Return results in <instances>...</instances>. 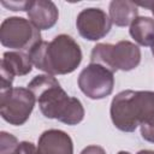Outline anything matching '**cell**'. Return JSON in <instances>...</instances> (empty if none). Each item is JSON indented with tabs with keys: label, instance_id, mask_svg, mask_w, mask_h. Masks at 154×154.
I'll return each instance as SVG.
<instances>
[{
	"label": "cell",
	"instance_id": "6da1fadb",
	"mask_svg": "<svg viewBox=\"0 0 154 154\" xmlns=\"http://www.w3.org/2000/svg\"><path fill=\"white\" fill-rule=\"evenodd\" d=\"M34 94L41 113L67 125H77L84 118V108L77 97L67 95L52 75L35 76L28 84Z\"/></svg>",
	"mask_w": 154,
	"mask_h": 154
},
{
	"label": "cell",
	"instance_id": "7a4b0ae2",
	"mask_svg": "<svg viewBox=\"0 0 154 154\" xmlns=\"http://www.w3.org/2000/svg\"><path fill=\"white\" fill-rule=\"evenodd\" d=\"M29 57L32 65L47 75H67L81 64L82 51L71 36L61 34L51 42L41 41Z\"/></svg>",
	"mask_w": 154,
	"mask_h": 154
},
{
	"label": "cell",
	"instance_id": "3957f363",
	"mask_svg": "<svg viewBox=\"0 0 154 154\" xmlns=\"http://www.w3.org/2000/svg\"><path fill=\"white\" fill-rule=\"evenodd\" d=\"M90 61L106 67L111 72L130 71L140 65L141 49L137 45L125 40L116 45L97 43L91 51Z\"/></svg>",
	"mask_w": 154,
	"mask_h": 154
},
{
	"label": "cell",
	"instance_id": "277c9868",
	"mask_svg": "<svg viewBox=\"0 0 154 154\" xmlns=\"http://www.w3.org/2000/svg\"><path fill=\"white\" fill-rule=\"evenodd\" d=\"M40 30L22 17L6 18L0 26V42L4 47L30 53L41 42Z\"/></svg>",
	"mask_w": 154,
	"mask_h": 154
},
{
	"label": "cell",
	"instance_id": "5b68a950",
	"mask_svg": "<svg viewBox=\"0 0 154 154\" xmlns=\"http://www.w3.org/2000/svg\"><path fill=\"white\" fill-rule=\"evenodd\" d=\"M35 96L28 88L17 87L10 93L0 95V113L4 120L12 125H23L30 117Z\"/></svg>",
	"mask_w": 154,
	"mask_h": 154
},
{
	"label": "cell",
	"instance_id": "8992f818",
	"mask_svg": "<svg viewBox=\"0 0 154 154\" xmlns=\"http://www.w3.org/2000/svg\"><path fill=\"white\" fill-rule=\"evenodd\" d=\"M78 87L89 99H103L113 91V72L99 64L90 63L81 71L78 76Z\"/></svg>",
	"mask_w": 154,
	"mask_h": 154
},
{
	"label": "cell",
	"instance_id": "52a82bcc",
	"mask_svg": "<svg viewBox=\"0 0 154 154\" xmlns=\"http://www.w3.org/2000/svg\"><path fill=\"white\" fill-rule=\"evenodd\" d=\"M111 119L114 126L124 132H132L138 126L135 119L136 90H123L111 102Z\"/></svg>",
	"mask_w": 154,
	"mask_h": 154
},
{
	"label": "cell",
	"instance_id": "ba28073f",
	"mask_svg": "<svg viewBox=\"0 0 154 154\" xmlns=\"http://www.w3.org/2000/svg\"><path fill=\"white\" fill-rule=\"evenodd\" d=\"M76 26L79 35L89 41H97L105 37L112 26L111 18L101 8H84L76 19Z\"/></svg>",
	"mask_w": 154,
	"mask_h": 154
},
{
	"label": "cell",
	"instance_id": "9c48e42d",
	"mask_svg": "<svg viewBox=\"0 0 154 154\" xmlns=\"http://www.w3.org/2000/svg\"><path fill=\"white\" fill-rule=\"evenodd\" d=\"M135 119L141 128L142 137L154 143V91L136 90Z\"/></svg>",
	"mask_w": 154,
	"mask_h": 154
},
{
	"label": "cell",
	"instance_id": "30bf717a",
	"mask_svg": "<svg viewBox=\"0 0 154 154\" xmlns=\"http://www.w3.org/2000/svg\"><path fill=\"white\" fill-rule=\"evenodd\" d=\"M40 154H73L71 137L63 130L51 129L41 134L37 143Z\"/></svg>",
	"mask_w": 154,
	"mask_h": 154
},
{
	"label": "cell",
	"instance_id": "8fae6325",
	"mask_svg": "<svg viewBox=\"0 0 154 154\" xmlns=\"http://www.w3.org/2000/svg\"><path fill=\"white\" fill-rule=\"evenodd\" d=\"M28 17L30 22L38 30H47L55 25L59 12L54 2L47 0H35L30 1L28 7Z\"/></svg>",
	"mask_w": 154,
	"mask_h": 154
},
{
	"label": "cell",
	"instance_id": "7c38bea8",
	"mask_svg": "<svg viewBox=\"0 0 154 154\" xmlns=\"http://www.w3.org/2000/svg\"><path fill=\"white\" fill-rule=\"evenodd\" d=\"M1 70H5L11 76H25L31 72L32 63L28 53L14 51V52H5L2 55Z\"/></svg>",
	"mask_w": 154,
	"mask_h": 154
},
{
	"label": "cell",
	"instance_id": "4fadbf2b",
	"mask_svg": "<svg viewBox=\"0 0 154 154\" xmlns=\"http://www.w3.org/2000/svg\"><path fill=\"white\" fill-rule=\"evenodd\" d=\"M137 4L129 0H113L109 4V18L117 26L131 25L137 18Z\"/></svg>",
	"mask_w": 154,
	"mask_h": 154
},
{
	"label": "cell",
	"instance_id": "5bb4252c",
	"mask_svg": "<svg viewBox=\"0 0 154 154\" xmlns=\"http://www.w3.org/2000/svg\"><path fill=\"white\" fill-rule=\"evenodd\" d=\"M129 32L140 46H154V19L150 17H137L131 23Z\"/></svg>",
	"mask_w": 154,
	"mask_h": 154
},
{
	"label": "cell",
	"instance_id": "9a60e30c",
	"mask_svg": "<svg viewBox=\"0 0 154 154\" xmlns=\"http://www.w3.org/2000/svg\"><path fill=\"white\" fill-rule=\"evenodd\" d=\"M19 142L18 140L5 131H1L0 134V154H13L18 147Z\"/></svg>",
	"mask_w": 154,
	"mask_h": 154
},
{
	"label": "cell",
	"instance_id": "2e32d148",
	"mask_svg": "<svg viewBox=\"0 0 154 154\" xmlns=\"http://www.w3.org/2000/svg\"><path fill=\"white\" fill-rule=\"evenodd\" d=\"M14 154H40V152H38V148L34 143L23 141V142H19Z\"/></svg>",
	"mask_w": 154,
	"mask_h": 154
},
{
	"label": "cell",
	"instance_id": "e0dca14e",
	"mask_svg": "<svg viewBox=\"0 0 154 154\" xmlns=\"http://www.w3.org/2000/svg\"><path fill=\"white\" fill-rule=\"evenodd\" d=\"M1 5L11 11H28L30 1H1Z\"/></svg>",
	"mask_w": 154,
	"mask_h": 154
},
{
	"label": "cell",
	"instance_id": "ac0fdd59",
	"mask_svg": "<svg viewBox=\"0 0 154 154\" xmlns=\"http://www.w3.org/2000/svg\"><path fill=\"white\" fill-rule=\"evenodd\" d=\"M81 154H106L105 149L100 146H95V144H91V146H88L85 147Z\"/></svg>",
	"mask_w": 154,
	"mask_h": 154
},
{
	"label": "cell",
	"instance_id": "d6986e66",
	"mask_svg": "<svg viewBox=\"0 0 154 154\" xmlns=\"http://www.w3.org/2000/svg\"><path fill=\"white\" fill-rule=\"evenodd\" d=\"M142 6V7H146V8H148V10H150L152 11V13H153V16H154V0H150V1H144V2H140V4H137V6Z\"/></svg>",
	"mask_w": 154,
	"mask_h": 154
},
{
	"label": "cell",
	"instance_id": "ffe728a7",
	"mask_svg": "<svg viewBox=\"0 0 154 154\" xmlns=\"http://www.w3.org/2000/svg\"><path fill=\"white\" fill-rule=\"evenodd\" d=\"M137 154H154V150H149V149H144V150H140Z\"/></svg>",
	"mask_w": 154,
	"mask_h": 154
},
{
	"label": "cell",
	"instance_id": "44dd1931",
	"mask_svg": "<svg viewBox=\"0 0 154 154\" xmlns=\"http://www.w3.org/2000/svg\"><path fill=\"white\" fill-rule=\"evenodd\" d=\"M118 154H131V153H129V152H125V150H120Z\"/></svg>",
	"mask_w": 154,
	"mask_h": 154
},
{
	"label": "cell",
	"instance_id": "7402d4cb",
	"mask_svg": "<svg viewBox=\"0 0 154 154\" xmlns=\"http://www.w3.org/2000/svg\"><path fill=\"white\" fill-rule=\"evenodd\" d=\"M152 53H153V55H154V46L152 47Z\"/></svg>",
	"mask_w": 154,
	"mask_h": 154
},
{
	"label": "cell",
	"instance_id": "603a6c76",
	"mask_svg": "<svg viewBox=\"0 0 154 154\" xmlns=\"http://www.w3.org/2000/svg\"><path fill=\"white\" fill-rule=\"evenodd\" d=\"M13 154H14V153H13Z\"/></svg>",
	"mask_w": 154,
	"mask_h": 154
}]
</instances>
